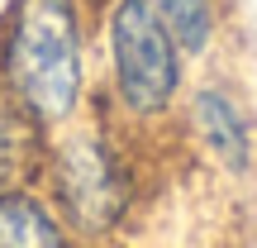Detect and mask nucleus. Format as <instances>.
<instances>
[{
	"instance_id": "1",
	"label": "nucleus",
	"mask_w": 257,
	"mask_h": 248,
	"mask_svg": "<svg viewBox=\"0 0 257 248\" xmlns=\"http://www.w3.org/2000/svg\"><path fill=\"white\" fill-rule=\"evenodd\" d=\"M0 81L38 124H67L81 105L76 0H15L0 29Z\"/></svg>"
},
{
	"instance_id": "2",
	"label": "nucleus",
	"mask_w": 257,
	"mask_h": 248,
	"mask_svg": "<svg viewBox=\"0 0 257 248\" xmlns=\"http://www.w3.org/2000/svg\"><path fill=\"white\" fill-rule=\"evenodd\" d=\"M167 29L157 0H114L110 10V57H114V91L124 110L162 115L181 86V53Z\"/></svg>"
},
{
	"instance_id": "3",
	"label": "nucleus",
	"mask_w": 257,
	"mask_h": 248,
	"mask_svg": "<svg viewBox=\"0 0 257 248\" xmlns=\"http://www.w3.org/2000/svg\"><path fill=\"white\" fill-rule=\"evenodd\" d=\"M53 186L67 220L86 234L110 229L128 205V177L114 157L110 138L95 129H76L53 148Z\"/></svg>"
},
{
	"instance_id": "4",
	"label": "nucleus",
	"mask_w": 257,
	"mask_h": 248,
	"mask_svg": "<svg viewBox=\"0 0 257 248\" xmlns=\"http://www.w3.org/2000/svg\"><path fill=\"white\" fill-rule=\"evenodd\" d=\"M38 129H43V124L0 86V191H15L19 182L34 177L38 153H43Z\"/></svg>"
},
{
	"instance_id": "5",
	"label": "nucleus",
	"mask_w": 257,
	"mask_h": 248,
	"mask_svg": "<svg viewBox=\"0 0 257 248\" xmlns=\"http://www.w3.org/2000/svg\"><path fill=\"white\" fill-rule=\"evenodd\" d=\"M195 124H200V138L214 148L219 162H229V167H248L252 162L248 120H243V110L224 91H200L195 96Z\"/></svg>"
},
{
	"instance_id": "6",
	"label": "nucleus",
	"mask_w": 257,
	"mask_h": 248,
	"mask_svg": "<svg viewBox=\"0 0 257 248\" xmlns=\"http://www.w3.org/2000/svg\"><path fill=\"white\" fill-rule=\"evenodd\" d=\"M0 243L19 248V243H62V224L53 220L48 205H38L24 191H0Z\"/></svg>"
},
{
	"instance_id": "7",
	"label": "nucleus",
	"mask_w": 257,
	"mask_h": 248,
	"mask_svg": "<svg viewBox=\"0 0 257 248\" xmlns=\"http://www.w3.org/2000/svg\"><path fill=\"white\" fill-rule=\"evenodd\" d=\"M172 38L186 48V53H205L214 34V5L210 0H157Z\"/></svg>"
}]
</instances>
